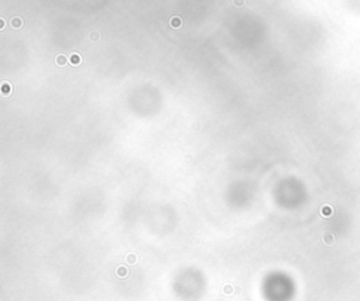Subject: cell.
Masks as SVG:
<instances>
[{
  "label": "cell",
  "instance_id": "6da1fadb",
  "mask_svg": "<svg viewBox=\"0 0 360 301\" xmlns=\"http://www.w3.org/2000/svg\"><path fill=\"white\" fill-rule=\"evenodd\" d=\"M0 92H2V94H3L4 97L10 96L11 93H13V86H11L10 82H2V86H0Z\"/></svg>",
  "mask_w": 360,
  "mask_h": 301
},
{
  "label": "cell",
  "instance_id": "7a4b0ae2",
  "mask_svg": "<svg viewBox=\"0 0 360 301\" xmlns=\"http://www.w3.org/2000/svg\"><path fill=\"white\" fill-rule=\"evenodd\" d=\"M169 26L172 27L173 30H179V28H182V26H183V20H182V17L173 16L169 20Z\"/></svg>",
  "mask_w": 360,
  "mask_h": 301
},
{
  "label": "cell",
  "instance_id": "3957f363",
  "mask_svg": "<svg viewBox=\"0 0 360 301\" xmlns=\"http://www.w3.org/2000/svg\"><path fill=\"white\" fill-rule=\"evenodd\" d=\"M10 26L13 27L14 30H20V28H23V26H24V20L21 18V17H18V16H14V17H11Z\"/></svg>",
  "mask_w": 360,
  "mask_h": 301
},
{
  "label": "cell",
  "instance_id": "277c9868",
  "mask_svg": "<svg viewBox=\"0 0 360 301\" xmlns=\"http://www.w3.org/2000/svg\"><path fill=\"white\" fill-rule=\"evenodd\" d=\"M68 62H69V58H68L66 55H64V53H59V55L55 56V63H57V66L64 68L68 65Z\"/></svg>",
  "mask_w": 360,
  "mask_h": 301
},
{
  "label": "cell",
  "instance_id": "5b68a950",
  "mask_svg": "<svg viewBox=\"0 0 360 301\" xmlns=\"http://www.w3.org/2000/svg\"><path fill=\"white\" fill-rule=\"evenodd\" d=\"M69 63L70 65H73V66H77V65H80L82 63V55L77 52H73L69 55Z\"/></svg>",
  "mask_w": 360,
  "mask_h": 301
},
{
  "label": "cell",
  "instance_id": "8992f818",
  "mask_svg": "<svg viewBox=\"0 0 360 301\" xmlns=\"http://www.w3.org/2000/svg\"><path fill=\"white\" fill-rule=\"evenodd\" d=\"M89 40H92L93 42H97V41L100 40V34L97 33V31H92V33L89 34Z\"/></svg>",
  "mask_w": 360,
  "mask_h": 301
},
{
  "label": "cell",
  "instance_id": "52a82bcc",
  "mask_svg": "<svg viewBox=\"0 0 360 301\" xmlns=\"http://www.w3.org/2000/svg\"><path fill=\"white\" fill-rule=\"evenodd\" d=\"M232 3L235 7H242L245 4V0H232Z\"/></svg>",
  "mask_w": 360,
  "mask_h": 301
},
{
  "label": "cell",
  "instance_id": "ba28073f",
  "mask_svg": "<svg viewBox=\"0 0 360 301\" xmlns=\"http://www.w3.org/2000/svg\"><path fill=\"white\" fill-rule=\"evenodd\" d=\"M4 28H6V20H4L3 17H2V18H0V30L3 31Z\"/></svg>",
  "mask_w": 360,
  "mask_h": 301
}]
</instances>
